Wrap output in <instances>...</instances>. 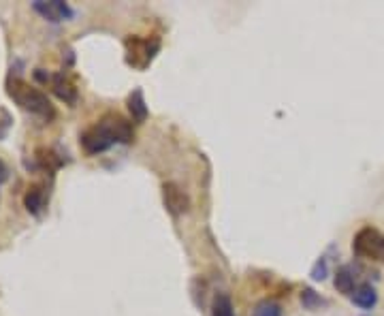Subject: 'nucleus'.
I'll return each instance as SVG.
<instances>
[{"label": "nucleus", "mask_w": 384, "mask_h": 316, "mask_svg": "<svg viewBox=\"0 0 384 316\" xmlns=\"http://www.w3.org/2000/svg\"><path fill=\"white\" fill-rule=\"evenodd\" d=\"M133 141V124L120 114H109L81 135V148L86 154L107 152L115 144Z\"/></svg>", "instance_id": "f257e3e1"}, {"label": "nucleus", "mask_w": 384, "mask_h": 316, "mask_svg": "<svg viewBox=\"0 0 384 316\" xmlns=\"http://www.w3.org/2000/svg\"><path fill=\"white\" fill-rule=\"evenodd\" d=\"M9 96L20 105V107H24L26 112H30L35 116H41L45 120L54 118V105L50 103L47 94H43L37 88H30L22 79H13L9 83Z\"/></svg>", "instance_id": "f03ea898"}, {"label": "nucleus", "mask_w": 384, "mask_h": 316, "mask_svg": "<svg viewBox=\"0 0 384 316\" xmlns=\"http://www.w3.org/2000/svg\"><path fill=\"white\" fill-rule=\"evenodd\" d=\"M352 252L359 259L384 263V233L373 227H363L352 240Z\"/></svg>", "instance_id": "7ed1b4c3"}, {"label": "nucleus", "mask_w": 384, "mask_h": 316, "mask_svg": "<svg viewBox=\"0 0 384 316\" xmlns=\"http://www.w3.org/2000/svg\"><path fill=\"white\" fill-rule=\"evenodd\" d=\"M161 49L158 39H139V37H128L126 39V62L144 71Z\"/></svg>", "instance_id": "20e7f679"}, {"label": "nucleus", "mask_w": 384, "mask_h": 316, "mask_svg": "<svg viewBox=\"0 0 384 316\" xmlns=\"http://www.w3.org/2000/svg\"><path fill=\"white\" fill-rule=\"evenodd\" d=\"M33 9H35L41 18H45L47 22H52V24H58V22H64V20L73 18V9H71L66 3H62V0H50V3H43V0H35Z\"/></svg>", "instance_id": "39448f33"}, {"label": "nucleus", "mask_w": 384, "mask_h": 316, "mask_svg": "<svg viewBox=\"0 0 384 316\" xmlns=\"http://www.w3.org/2000/svg\"><path fill=\"white\" fill-rule=\"evenodd\" d=\"M163 199H165V205H167V209L173 216H180V214L188 212V207H190L188 194L173 182H167L163 186Z\"/></svg>", "instance_id": "423d86ee"}, {"label": "nucleus", "mask_w": 384, "mask_h": 316, "mask_svg": "<svg viewBox=\"0 0 384 316\" xmlns=\"http://www.w3.org/2000/svg\"><path fill=\"white\" fill-rule=\"evenodd\" d=\"M128 112L133 116V122H146L148 120V105H146V98H144V90H133L128 94Z\"/></svg>", "instance_id": "0eeeda50"}, {"label": "nucleus", "mask_w": 384, "mask_h": 316, "mask_svg": "<svg viewBox=\"0 0 384 316\" xmlns=\"http://www.w3.org/2000/svg\"><path fill=\"white\" fill-rule=\"evenodd\" d=\"M350 297H352V303L359 305L361 310H371V308L378 303V293H376V288H373L369 282L359 284Z\"/></svg>", "instance_id": "6e6552de"}, {"label": "nucleus", "mask_w": 384, "mask_h": 316, "mask_svg": "<svg viewBox=\"0 0 384 316\" xmlns=\"http://www.w3.org/2000/svg\"><path fill=\"white\" fill-rule=\"evenodd\" d=\"M335 288L342 295H352L354 293V288H356V271L350 265H344V267L337 269V274H335Z\"/></svg>", "instance_id": "1a4fd4ad"}, {"label": "nucleus", "mask_w": 384, "mask_h": 316, "mask_svg": "<svg viewBox=\"0 0 384 316\" xmlns=\"http://www.w3.org/2000/svg\"><path fill=\"white\" fill-rule=\"evenodd\" d=\"M45 188L43 186H30L28 192L24 194V205L30 214L39 216L43 212V207H45Z\"/></svg>", "instance_id": "9d476101"}, {"label": "nucleus", "mask_w": 384, "mask_h": 316, "mask_svg": "<svg viewBox=\"0 0 384 316\" xmlns=\"http://www.w3.org/2000/svg\"><path fill=\"white\" fill-rule=\"evenodd\" d=\"M52 86H54V92H56L62 100H66V103H71V105L77 100V90L73 88L71 81H66V77H62V75L52 77Z\"/></svg>", "instance_id": "9b49d317"}, {"label": "nucleus", "mask_w": 384, "mask_h": 316, "mask_svg": "<svg viewBox=\"0 0 384 316\" xmlns=\"http://www.w3.org/2000/svg\"><path fill=\"white\" fill-rule=\"evenodd\" d=\"M252 316H282V305L272 299H265L254 308Z\"/></svg>", "instance_id": "f8f14e48"}, {"label": "nucleus", "mask_w": 384, "mask_h": 316, "mask_svg": "<svg viewBox=\"0 0 384 316\" xmlns=\"http://www.w3.org/2000/svg\"><path fill=\"white\" fill-rule=\"evenodd\" d=\"M301 303H303V308H308V310H316V308H320V305H329V301L327 299H322L316 291H312V288H303V293H301Z\"/></svg>", "instance_id": "ddd939ff"}, {"label": "nucleus", "mask_w": 384, "mask_h": 316, "mask_svg": "<svg viewBox=\"0 0 384 316\" xmlns=\"http://www.w3.org/2000/svg\"><path fill=\"white\" fill-rule=\"evenodd\" d=\"M214 316H235L233 314V303L226 295H218L214 301Z\"/></svg>", "instance_id": "4468645a"}, {"label": "nucleus", "mask_w": 384, "mask_h": 316, "mask_svg": "<svg viewBox=\"0 0 384 316\" xmlns=\"http://www.w3.org/2000/svg\"><path fill=\"white\" fill-rule=\"evenodd\" d=\"M11 124H13V118H11V114H9L7 110H3V107H0V139H5V137H7V133H9Z\"/></svg>", "instance_id": "2eb2a0df"}, {"label": "nucleus", "mask_w": 384, "mask_h": 316, "mask_svg": "<svg viewBox=\"0 0 384 316\" xmlns=\"http://www.w3.org/2000/svg\"><path fill=\"white\" fill-rule=\"evenodd\" d=\"M329 274V265H327V259H318L312 267V278L314 280H325Z\"/></svg>", "instance_id": "dca6fc26"}, {"label": "nucleus", "mask_w": 384, "mask_h": 316, "mask_svg": "<svg viewBox=\"0 0 384 316\" xmlns=\"http://www.w3.org/2000/svg\"><path fill=\"white\" fill-rule=\"evenodd\" d=\"M7 177H9V169H7V165L3 160H0V184L7 182Z\"/></svg>", "instance_id": "f3484780"}]
</instances>
